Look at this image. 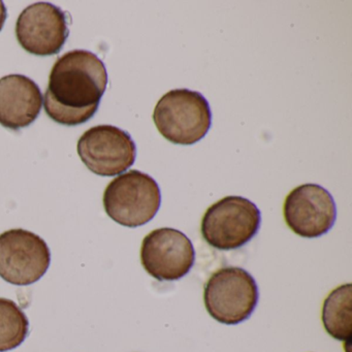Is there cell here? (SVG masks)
Wrapping results in <instances>:
<instances>
[{
  "label": "cell",
  "mask_w": 352,
  "mask_h": 352,
  "mask_svg": "<svg viewBox=\"0 0 352 352\" xmlns=\"http://www.w3.org/2000/svg\"><path fill=\"white\" fill-rule=\"evenodd\" d=\"M107 86L106 65L94 53L86 50L65 53L51 69L45 111L59 124H83L98 112Z\"/></svg>",
  "instance_id": "1"
},
{
  "label": "cell",
  "mask_w": 352,
  "mask_h": 352,
  "mask_svg": "<svg viewBox=\"0 0 352 352\" xmlns=\"http://www.w3.org/2000/svg\"><path fill=\"white\" fill-rule=\"evenodd\" d=\"M153 121L160 135L170 143L193 145L211 127V109L199 92L186 88L170 90L156 104Z\"/></svg>",
  "instance_id": "2"
},
{
  "label": "cell",
  "mask_w": 352,
  "mask_h": 352,
  "mask_svg": "<svg viewBox=\"0 0 352 352\" xmlns=\"http://www.w3.org/2000/svg\"><path fill=\"white\" fill-rule=\"evenodd\" d=\"M162 204L157 182L145 173L133 170L109 183L104 192V208L111 219L126 228L151 221Z\"/></svg>",
  "instance_id": "3"
},
{
  "label": "cell",
  "mask_w": 352,
  "mask_h": 352,
  "mask_svg": "<svg viewBox=\"0 0 352 352\" xmlns=\"http://www.w3.org/2000/svg\"><path fill=\"white\" fill-rule=\"evenodd\" d=\"M256 281L246 270L224 267L212 274L204 290V302L212 318L234 325L247 320L258 302Z\"/></svg>",
  "instance_id": "4"
},
{
  "label": "cell",
  "mask_w": 352,
  "mask_h": 352,
  "mask_svg": "<svg viewBox=\"0 0 352 352\" xmlns=\"http://www.w3.org/2000/svg\"><path fill=\"white\" fill-rule=\"evenodd\" d=\"M261 222V211L255 204L230 195L208 208L201 219V236L218 250H234L254 238Z\"/></svg>",
  "instance_id": "5"
},
{
  "label": "cell",
  "mask_w": 352,
  "mask_h": 352,
  "mask_svg": "<svg viewBox=\"0 0 352 352\" xmlns=\"http://www.w3.org/2000/svg\"><path fill=\"white\" fill-rule=\"evenodd\" d=\"M51 251L44 239L23 228L0 234V277L13 285H30L48 271Z\"/></svg>",
  "instance_id": "6"
},
{
  "label": "cell",
  "mask_w": 352,
  "mask_h": 352,
  "mask_svg": "<svg viewBox=\"0 0 352 352\" xmlns=\"http://www.w3.org/2000/svg\"><path fill=\"white\" fill-rule=\"evenodd\" d=\"M78 154L88 170L102 177L122 174L133 166L137 146L129 133L113 126L98 125L82 135Z\"/></svg>",
  "instance_id": "7"
},
{
  "label": "cell",
  "mask_w": 352,
  "mask_h": 352,
  "mask_svg": "<svg viewBox=\"0 0 352 352\" xmlns=\"http://www.w3.org/2000/svg\"><path fill=\"white\" fill-rule=\"evenodd\" d=\"M195 261V250L190 239L175 228L152 230L142 243V265L158 281L181 279L190 272Z\"/></svg>",
  "instance_id": "8"
},
{
  "label": "cell",
  "mask_w": 352,
  "mask_h": 352,
  "mask_svg": "<svg viewBox=\"0 0 352 352\" xmlns=\"http://www.w3.org/2000/svg\"><path fill=\"white\" fill-rule=\"evenodd\" d=\"M288 228L302 238H319L335 224L337 208L331 193L318 184H302L292 189L283 206Z\"/></svg>",
  "instance_id": "9"
},
{
  "label": "cell",
  "mask_w": 352,
  "mask_h": 352,
  "mask_svg": "<svg viewBox=\"0 0 352 352\" xmlns=\"http://www.w3.org/2000/svg\"><path fill=\"white\" fill-rule=\"evenodd\" d=\"M69 34L67 14L50 3L30 6L20 14L16 23L20 46L36 56L58 54Z\"/></svg>",
  "instance_id": "10"
},
{
  "label": "cell",
  "mask_w": 352,
  "mask_h": 352,
  "mask_svg": "<svg viewBox=\"0 0 352 352\" xmlns=\"http://www.w3.org/2000/svg\"><path fill=\"white\" fill-rule=\"evenodd\" d=\"M43 94L36 82L23 75L0 79V124L12 131L30 126L43 107Z\"/></svg>",
  "instance_id": "11"
},
{
  "label": "cell",
  "mask_w": 352,
  "mask_h": 352,
  "mask_svg": "<svg viewBox=\"0 0 352 352\" xmlns=\"http://www.w3.org/2000/svg\"><path fill=\"white\" fill-rule=\"evenodd\" d=\"M352 285L343 284L331 290L322 305L323 327L333 339L349 342L351 340Z\"/></svg>",
  "instance_id": "12"
},
{
  "label": "cell",
  "mask_w": 352,
  "mask_h": 352,
  "mask_svg": "<svg viewBox=\"0 0 352 352\" xmlns=\"http://www.w3.org/2000/svg\"><path fill=\"white\" fill-rule=\"evenodd\" d=\"M30 321L14 300L0 298V352L15 349L25 341Z\"/></svg>",
  "instance_id": "13"
},
{
  "label": "cell",
  "mask_w": 352,
  "mask_h": 352,
  "mask_svg": "<svg viewBox=\"0 0 352 352\" xmlns=\"http://www.w3.org/2000/svg\"><path fill=\"white\" fill-rule=\"evenodd\" d=\"M7 8H6L3 1L0 0V32L3 30V26H5L6 20H7Z\"/></svg>",
  "instance_id": "14"
}]
</instances>
